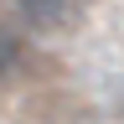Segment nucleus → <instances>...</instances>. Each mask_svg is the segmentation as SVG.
I'll list each match as a JSON object with an SVG mask.
<instances>
[{
    "mask_svg": "<svg viewBox=\"0 0 124 124\" xmlns=\"http://www.w3.org/2000/svg\"><path fill=\"white\" fill-rule=\"evenodd\" d=\"M16 16L31 31H72L83 16V0H16Z\"/></svg>",
    "mask_w": 124,
    "mask_h": 124,
    "instance_id": "nucleus-1",
    "label": "nucleus"
},
{
    "mask_svg": "<svg viewBox=\"0 0 124 124\" xmlns=\"http://www.w3.org/2000/svg\"><path fill=\"white\" fill-rule=\"evenodd\" d=\"M26 36L21 31H10V26H0V83H10V78H21L26 72Z\"/></svg>",
    "mask_w": 124,
    "mask_h": 124,
    "instance_id": "nucleus-2",
    "label": "nucleus"
}]
</instances>
